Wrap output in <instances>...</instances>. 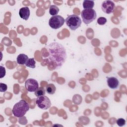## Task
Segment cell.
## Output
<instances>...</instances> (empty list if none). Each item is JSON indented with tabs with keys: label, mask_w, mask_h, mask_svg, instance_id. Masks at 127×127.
<instances>
[{
	"label": "cell",
	"mask_w": 127,
	"mask_h": 127,
	"mask_svg": "<svg viewBox=\"0 0 127 127\" xmlns=\"http://www.w3.org/2000/svg\"><path fill=\"white\" fill-rule=\"evenodd\" d=\"M49 56L48 60L55 64L56 68L61 67L65 62L67 55L66 50L61 44L57 42L50 43L46 47Z\"/></svg>",
	"instance_id": "1"
},
{
	"label": "cell",
	"mask_w": 127,
	"mask_h": 127,
	"mask_svg": "<svg viewBox=\"0 0 127 127\" xmlns=\"http://www.w3.org/2000/svg\"><path fill=\"white\" fill-rule=\"evenodd\" d=\"M29 108V104L25 100H21L14 105L12 110V114L15 117L21 118L24 117Z\"/></svg>",
	"instance_id": "2"
},
{
	"label": "cell",
	"mask_w": 127,
	"mask_h": 127,
	"mask_svg": "<svg viewBox=\"0 0 127 127\" xmlns=\"http://www.w3.org/2000/svg\"><path fill=\"white\" fill-rule=\"evenodd\" d=\"M66 25L71 30H75L81 26V20L80 17L75 14L68 16L65 19Z\"/></svg>",
	"instance_id": "3"
},
{
	"label": "cell",
	"mask_w": 127,
	"mask_h": 127,
	"mask_svg": "<svg viewBox=\"0 0 127 127\" xmlns=\"http://www.w3.org/2000/svg\"><path fill=\"white\" fill-rule=\"evenodd\" d=\"M81 15L83 22L86 24H88L93 21L97 16L96 12L93 8L83 9L81 11Z\"/></svg>",
	"instance_id": "4"
},
{
	"label": "cell",
	"mask_w": 127,
	"mask_h": 127,
	"mask_svg": "<svg viewBox=\"0 0 127 127\" xmlns=\"http://www.w3.org/2000/svg\"><path fill=\"white\" fill-rule=\"evenodd\" d=\"M65 19L61 15L52 16L49 20V26L54 29H57L61 27L64 24Z\"/></svg>",
	"instance_id": "5"
},
{
	"label": "cell",
	"mask_w": 127,
	"mask_h": 127,
	"mask_svg": "<svg viewBox=\"0 0 127 127\" xmlns=\"http://www.w3.org/2000/svg\"><path fill=\"white\" fill-rule=\"evenodd\" d=\"M37 106L42 110H47L51 106V102L49 98L45 95L37 97L36 100Z\"/></svg>",
	"instance_id": "6"
},
{
	"label": "cell",
	"mask_w": 127,
	"mask_h": 127,
	"mask_svg": "<svg viewBox=\"0 0 127 127\" xmlns=\"http://www.w3.org/2000/svg\"><path fill=\"white\" fill-rule=\"evenodd\" d=\"M25 87L29 92H35L39 87L38 81L33 78H29L25 82Z\"/></svg>",
	"instance_id": "7"
},
{
	"label": "cell",
	"mask_w": 127,
	"mask_h": 127,
	"mask_svg": "<svg viewBox=\"0 0 127 127\" xmlns=\"http://www.w3.org/2000/svg\"><path fill=\"white\" fill-rule=\"evenodd\" d=\"M115 4L111 0H105L101 4V8L102 11L107 14L112 13L115 8Z\"/></svg>",
	"instance_id": "8"
},
{
	"label": "cell",
	"mask_w": 127,
	"mask_h": 127,
	"mask_svg": "<svg viewBox=\"0 0 127 127\" xmlns=\"http://www.w3.org/2000/svg\"><path fill=\"white\" fill-rule=\"evenodd\" d=\"M108 86L111 89H114L118 88L119 85V81L118 79L115 77H108L107 79Z\"/></svg>",
	"instance_id": "9"
},
{
	"label": "cell",
	"mask_w": 127,
	"mask_h": 127,
	"mask_svg": "<svg viewBox=\"0 0 127 127\" xmlns=\"http://www.w3.org/2000/svg\"><path fill=\"white\" fill-rule=\"evenodd\" d=\"M30 9L28 8V7H23L19 9V15L22 19L25 20H27L28 19L30 16Z\"/></svg>",
	"instance_id": "10"
},
{
	"label": "cell",
	"mask_w": 127,
	"mask_h": 127,
	"mask_svg": "<svg viewBox=\"0 0 127 127\" xmlns=\"http://www.w3.org/2000/svg\"><path fill=\"white\" fill-rule=\"evenodd\" d=\"M28 59L29 58L26 55L24 54H20L17 56L16 58V61L17 64H19L24 65L25 64Z\"/></svg>",
	"instance_id": "11"
},
{
	"label": "cell",
	"mask_w": 127,
	"mask_h": 127,
	"mask_svg": "<svg viewBox=\"0 0 127 127\" xmlns=\"http://www.w3.org/2000/svg\"><path fill=\"white\" fill-rule=\"evenodd\" d=\"M56 90V87L54 84L51 83L48 84L46 88V91L49 94H54Z\"/></svg>",
	"instance_id": "12"
},
{
	"label": "cell",
	"mask_w": 127,
	"mask_h": 127,
	"mask_svg": "<svg viewBox=\"0 0 127 127\" xmlns=\"http://www.w3.org/2000/svg\"><path fill=\"white\" fill-rule=\"evenodd\" d=\"M59 12V8L56 5H51L49 8V13L52 16L57 15Z\"/></svg>",
	"instance_id": "13"
},
{
	"label": "cell",
	"mask_w": 127,
	"mask_h": 127,
	"mask_svg": "<svg viewBox=\"0 0 127 127\" xmlns=\"http://www.w3.org/2000/svg\"><path fill=\"white\" fill-rule=\"evenodd\" d=\"M94 6V1L93 0H85L83 2V7L84 9L92 8Z\"/></svg>",
	"instance_id": "14"
},
{
	"label": "cell",
	"mask_w": 127,
	"mask_h": 127,
	"mask_svg": "<svg viewBox=\"0 0 127 127\" xmlns=\"http://www.w3.org/2000/svg\"><path fill=\"white\" fill-rule=\"evenodd\" d=\"M45 93L46 90L43 87H39L38 89L34 92V94L37 97L45 95Z\"/></svg>",
	"instance_id": "15"
},
{
	"label": "cell",
	"mask_w": 127,
	"mask_h": 127,
	"mask_svg": "<svg viewBox=\"0 0 127 127\" xmlns=\"http://www.w3.org/2000/svg\"><path fill=\"white\" fill-rule=\"evenodd\" d=\"M25 65L30 68H34L36 66V62L34 58H30L29 59L26 63L25 64Z\"/></svg>",
	"instance_id": "16"
},
{
	"label": "cell",
	"mask_w": 127,
	"mask_h": 127,
	"mask_svg": "<svg viewBox=\"0 0 127 127\" xmlns=\"http://www.w3.org/2000/svg\"><path fill=\"white\" fill-rule=\"evenodd\" d=\"M107 19L104 17H100L97 19V23L100 25H103L107 22Z\"/></svg>",
	"instance_id": "17"
},
{
	"label": "cell",
	"mask_w": 127,
	"mask_h": 127,
	"mask_svg": "<svg viewBox=\"0 0 127 127\" xmlns=\"http://www.w3.org/2000/svg\"><path fill=\"white\" fill-rule=\"evenodd\" d=\"M117 124L119 127H123L126 124V121L123 118H119L117 120Z\"/></svg>",
	"instance_id": "18"
},
{
	"label": "cell",
	"mask_w": 127,
	"mask_h": 127,
	"mask_svg": "<svg viewBox=\"0 0 127 127\" xmlns=\"http://www.w3.org/2000/svg\"><path fill=\"white\" fill-rule=\"evenodd\" d=\"M7 89V86L6 84L3 83H0V91L1 92H5Z\"/></svg>",
	"instance_id": "19"
},
{
	"label": "cell",
	"mask_w": 127,
	"mask_h": 127,
	"mask_svg": "<svg viewBox=\"0 0 127 127\" xmlns=\"http://www.w3.org/2000/svg\"><path fill=\"white\" fill-rule=\"evenodd\" d=\"M0 78H1L2 77H3L5 75V69L4 67H3L2 66H0Z\"/></svg>",
	"instance_id": "20"
}]
</instances>
